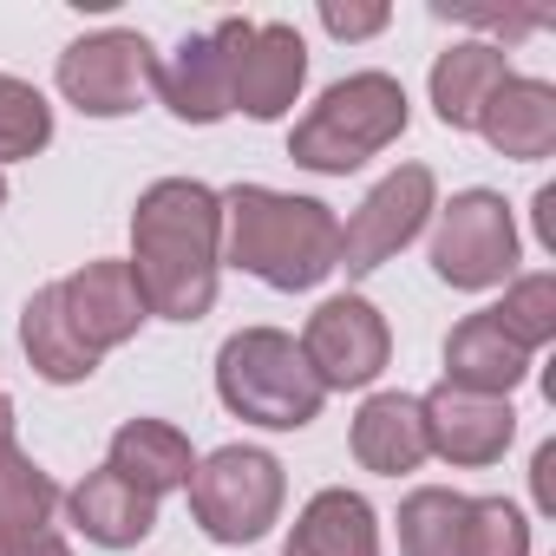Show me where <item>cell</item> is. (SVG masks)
Here are the masks:
<instances>
[{
	"label": "cell",
	"instance_id": "cell-12",
	"mask_svg": "<svg viewBox=\"0 0 556 556\" xmlns=\"http://www.w3.org/2000/svg\"><path fill=\"white\" fill-rule=\"evenodd\" d=\"M60 308H66L73 334H79L99 361H105L112 348L138 341V328L151 321V308H144V295H138V282H131V262H112V255H99V262H86V268L66 275V282H60Z\"/></svg>",
	"mask_w": 556,
	"mask_h": 556
},
{
	"label": "cell",
	"instance_id": "cell-26",
	"mask_svg": "<svg viewBox=\"0 0 556 556\" xmlns=\"http://www.w3.org/2000/svg\"><path fill=\"white\" fill-rule=\"evenodd\" d=\"M458 556H530V517L510 497H471Z\"/></svg>",
	"mask_w": 556,
	"mask_h": 556
},
{
	"label": "cell",
	"instance_id": "cell-1",
	"mask_svg": "<svg viewBox=\"0 0 556 556\" xmlns=\"http://www.w3.org/2000/svg\"><path fill=\"white\" fill-rule=\"evenodd\" d=\"M131 282L157 321H203L223 282V190L157 177L131 210Z\"/></svg>",
	"mask_w": 556,
	"mask_h": 556
},
{
	"label": "cell",
	"instance_id": "cell-15",
	"mask_svg": "<svg viewBox=\"0 0 556 556\" xmlns=\"http://www.w3.org/2000/svg\"><path fill=\"white\" fill-rule=\"evenodd\" d=\"M530 361H536V354H523V348L497 328L491 308L465 315V321L445 334V387H465V393H484V400H510V393L530 380Z\"/></svg>",
	"mask_w": 556,
	"mask_h": 556
},
{
	"label": "cell",
	"instance_id": "cell-13",
	"mask_svg": "<svg viewBox=\"0 0 556 556\" xmlns=\"http://www.w3.org/2000/svg\"><path fill=\"white\" fill-rule=\"evenodd\" d=\"M151 92L184 125H223L229 118V53H223L216 27L210 34H184L177 53H164L151 66Z\"/></svg>",
	"mask_w": 556,
	"mask_h": 556
},
{
	"label": "cell",
	"instance_id": "cell-3",
	"mask_svg": "<svg viewBox=\"0 0 556 556\" xmlns=\"http://www.w3.org/2000/svg\"><path fill=\"white\" fill-rule=\"evenodd\" d=\"M413 125V105H406V86L393 73H348L334 79L289 131V157L315 177H348L361 170L367 157H380L387 144H400Z\"/></svg>",
	"mask_w": 556,
	"mask_h": 556
},
{
	"label": "cell",
	"instance_id": "cell-32",
	"mask_svg": "<svg viewBox=\"0 0 556 556\" xmlns=\"http://www.w3.org/2000/svg\"><path fill=\"white\" fill-rule=\"evenodd\" d=\"M8 445H14V400L0 393V452H8Z\"/></svg>",
	"mask_w": 556,
	"mask_h": 556
},
{
	"label": "cell",
	"instance_id": "cell-18",
	"mask_svg": "<svg viewBox=\"0 0 556 556\" xmlns=\"http://www.w3.org/2000/svg\"><path fill=\"white\" fill-rule=\"evenodd\" d=\"M105 465H112L125 484H138L144 497H170V491L190 484L197 452H190V439H184L170 419H125V426L112 432V445H105Z\"/></svg>",
	"mask_w": 556,
	"mask_h": 556
},
{
	"label": "cell",
	"instance_id": "cell-23",
	"mask_svg": "<svg viewBox=\"0 0 556 556\" xmlns=\"http://www.w3.org/2000/svg\"><path fill=\"white\" fill-rule=\"evenodd\" d=\"M465 491L445 484H419L400 504V556H458L465 543Z\"/></svg>",
	"mask_w": 556,
	"mask_h": 556
},
{
	"label": "cell",
	"instance_id": "cell-20",
	"mask_svg": "<svg viewBox=\"0 0 556 556\" xmlns=\"http://www.w3.org/2000/svg\"><path fill=\"white\" fill-rule=\"evenodd\" d=\"M289 556H380V517L361 491L328 484L302 504L289 530Z\"/></svg>",
	"mask_w": 556,
	"mask_h": 556
},
{
	"label": "cell",
	"instance_id": "cell-30",
	"mask_svg": "<svg viewBox=\"0 0 556 556\" xmlns=\"http://www.w3.org/2000/svg\"><path fill=\"white\" fill-rule=\"evenodd\" d=\"M549 471H556V445H536V458H530V484H536V510H549Z\"/></svg>",
	"mask_w": 556,
	"mask_h": 556
},
{
	"label": "cell",
	"instance_id": "cell-7",
	"mask_svg": "<svg viewBox=\"0 0 556 556\" xmlns=\"http://www.w3.org/2000/svg\"><path fill=\"white\" fill-rule=\"evenodd\" d=\"M216 40L229 53V112L275 125L282 112H295L302 86H308V40L289 21H216Z\"/></svg>",
	"mask_w": 556,
	"mask_h": 556
},
{
	"label": "cell",
	"instance_id": "cell-5",
	"mask_svg": "<svg viewBox=\"0 0 556 556\" xmlns=\"http://www.w3.org/2000/svg\"><path fill=\"white\" fill-rule=\"evenodd\" d=\"M184 491H190V517L210 543H255L275 530V517L289 504L282 458L262 445H216L210 458H197Z\"/></svg>",
	"mask_w": 556,
	"mask_h": 556
},
{
	"label": "cell",
	"instance_id": "cell-11",
	"mask_svg": "<svg viewBox=\"0 0 556 556\" xmlns=\"http://www.w3.org/2000/svg\"><path fill=\"white\" fill-rule=\"evenodd\" d=\"M419 413H426V452L458 465V471L497 465L517 439L510 400H484V393H465V387H445V380L432 393H419Z\"/></svg>",
	"mask_w": 556,
	"mask_h": 556
},
{
	"label": "cell",
	"instance_id": "cell-6",
	"mask_svg": "<svg viewBox=\"0 0 556 556\" xmlns=\"http://www.w3.org/2000/svg\"><path fill=\"white\" fill-rule=\"evenodd\" d=\"M517 216L497 190H458L452 203H439V229H432V275L445 289L484 295L517 282Z\"/></svg>",
	"mask_w": 556,
	"mask_h": 556
},
{
	"label": "cell",
	"instance_id": "cell-22",
	"mask_svg": "<svg viewBox=\"0 0 556 556\" xmlns=\"http://www.w3.org/2000/svg\"><path fill=\"white\" fill-rule=\"evenodd\" d=\"M66 491L34 465V452L8 445L0 452V536H34V530H53Z\"/></svg>",
	"mask_w": 556,
	"mask_h": 556
},
{
	"label": "cell",
	"instance_id": "cell-14",
	"mask_svg": "<svg viewBox=\"0 0 556 556\" xmlns=\"http://www.w3.org/2000/svg\"><path fill=\"white\" fill-rule=\"evenodd\" d=\"M471 131H478L497 157H517V164L549 157V151H556V86L510 73V79L484 99V112H478Z\"/></svg>",
	"mask_w": 556,
	"mask_h": 556
},
{
	"label": "cell",
	"instance_id": "cell-10",
	"mask_svg": "<svg viewBox=\"0 0 556 556\" xmlns=\"http://www.w3.org/2000/svg\"><path fill=\"white\" fill-rule=\"evenodd\" d=\"M432 210H439V177H432L426 164H400V170L380 177V184L361 197V210L341 223V268H348V275H374L380 262H393V255L426 229Z\"/></svg>",
	"mask_w": 556,
	"mask_h": 556
},
{
	"label": "cell",
	"instance_id": "cell-2",
	"mask_svg": "<svg viewBox=\"0 0 556 556\" xmlns=\"http://www.w3.org/2000/svg\"><path fill=\"white\" fill-rule=\"evenodd\" d=\"M223 262L275 295L321 289L341 268V216L321 197H289L268 184L223 190Z\"/></svg>",
	"mask_w": 556,
	"mask_h": 556
},
{
	"label": "cell",
	"instance_id": "cell-9",
	"mask_svg": "<svg viewBox=\"0 0 556 556\" xmlns=\"http://www.w3.org/2000/svg\"><path fill=\"white\" fill-rule=\"evenodd\" d=\"M151 40L131 34V27H105V34H86L60 53V92L66 105H79L86 118H125L138 112V99L151 92Z\"/></svg>",
	"mask_w": 556,
	"mask_h": 556
},
{
	"label": "cell",
	"instance_id": "cell-27",
	"mask_svg": "<svg viewBox=\"0 0 556 556\" xmlns=\"http://www.w3.org/2000/svg\"><path fill=\"white\" fill-rule=\"evenodd\" d=\"M387 8H341V0H328L321 8V27L334 34V40H374V34H387Z\"/></svg>",
	"mask_w": 556,
	"mask_h": 556
},
{
	"label": "cell",
	"instance_id": "cell-24",
	"mask_svg": "<svg viewBox=\"0 0 556 556\" xmlns=\"http://www.w3.org/2000/svg\"><path fill=\"white\" fill-rule=\"evenodd\" d=\"M53 144V105L40 86L0 73V164H21V157H40Z\"/></svg>",
	"mask_w": 556,
	"mask_h": 556
},
{
	"label": "cell",
	"instance_id": "cell-31",
	"mask_svg": "<svg viewBox=\"0 0 556 556\" xmlns=\"http://www.w3.org/2000/svg\"><path fill=\"white\" fill-rule=\"evenodd\" d=\"M536 236L543 249H556V190H536Z\"/></svg>",
	"mask_w": 556,
	"mask_h": 556
},
{
	"label": "cell",
	"instance_id": "cell-16",
	"mask_svg": "<svg viewBox=\"0 0 556 556\" xmlns=\"http://www.w3.org/2000/svg\"><path fill=\"white\" fill-rule=\"evenodd\" d=\"M66 517H73V530H79L86 543H99V549H131V543H144V536L157 530V497H144V491L125 484L112 465H99V471H86V478L66 491Z\"/></svg>",
	"mask_w": 556,
	"mask_h": 556
},
{
	"label": "cell",
	"instance_id": "cell-4",
	"mask_svg": "<svg viewBox=\"0 0 556 556\" xmlns=\"http://www.w3.org/2000/svg\"><path fill=\"white\" fill-rule=\"evenodd\" d=\"M216 400L262 432H302L328 406L295 334H282V328H242L216 348Z\"/></svg>",
	"mask_w": 556,
	"mask_h": 556
},
{
	"label": "cell",
	"instance_id": "cell-21",
	"mask_svg": "<svg viewBox=\"0 0 556 556\" xmlns=\"http://www.w3.org/2000/svg\"><path fill=\"white\" fill-rule=\"evenodd\" d=\"M21 348H27V367L47 380V387H79L99 374V354L73 334L66 308H60V282L34 289L27 308H21Z\"/></svg>",
	"mask_w": 556,
	"mask_h": 556
},
{
	"label": "cell",
	"instance_id": "cell-17",
	"mask_svg": "<svg viewBox=\"0 0 556 556\" xmlns=\"http://www.w3.org/2000/svg\"><path fill=\"white\" fill-rule=\"evenodd\" d=\"M361 471H380V478H406L419 471L432 452H426V413H419V393H374L361 400L354 413V432H348Z\"/></svg>",
	"mask_w": 556,
	"mask_h": 556
},
{
	"label": "cell",
	"instance_id": "cell-33",
	"mask_svg": "<svg viewBox=\"0 0 556 556\" xmlns=\"http://www.w3.org/2000/svg\"><path fill=\"white\" fill-rule=\"evenodd\" d=\"M0 210H8V170H0Z\"/></svg>",
	"mask_w": 556,
	"mask_h": 556
},
{
	"label": "cell",
	"instance_id": "cell-8",
	"mask_svg": "<svg viewBox=\"0 0 556 556\" xmlns=\"http://www.w3.org/2000/svg\"><path fill=\"white\" fill-rule=\"evenodd\" d=\"M302 361L321 380V393H361L393 361V328L367 295H328L302 328Z\"/></svg>",
	"mask_w": 556,
	"mask_h": 556
},
{
	"label": "cell",
	"instance_id": "cell-28",
	"mask_svg": "<svg viewBox=\"0 0 556 556\" xmlns=\"http://www.w3.org/2000/svg\"><path fill=\"white\" fill-rule=\"evenodd\" d=\"M445 21H478V27H491V34H504V40H523V34H536L549 14H491V8H439Z\"/></svg>",
	"mask_w": 556,
	"mask_h": 556
},
{
	"label": "cell",
	"instance_id": "cell-29",
	"mask_svg": "<svg viewBox=\"0 0 556 556\" xmlns=\"http://www.w3.org/2000/svg\"><path fill=\"white\" fill-rule=\"evenodd\" d=\"M0 556H73V543L60 530H34V536H0Z\"/></svg>",
	"mask_w": 556,
	"mask_h": 556
},
{
	"label": "cell",
	"instance_id": "cell-19",
	"mask_svg": "<svg viewBox=\"0 0 556 556\" xmlns=\"http://www.w3.org/2000/svg\"><path fill=\"white\" fill-rule=\"evenodd\" d=\"M510 79V53L497 40H458L432 60V112L445 131H471L484 99Z\"/></svg>",
	"mask_w": 556,
	"mask_h": 556
},
{
	"label": "cell",
	"instance_id": "cell-25",
	"mask_svg": "<svg viewBox=\"0 0 556 556\" xmlns=\"http://www.w3.org/2000/svg\"><path fill=\"white\" fill-rule=\"evenodd\" d=\"M491 315H497V328H504L523 354L549 348V341H556V275L536 268V275H517V282H504V302H497Z\"/></svg>",
	"mask_w": 556,
	"mask_h": 556
}]
</instances>
